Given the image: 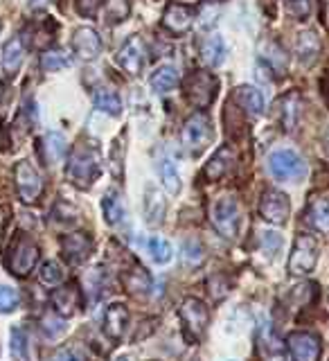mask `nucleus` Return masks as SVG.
<instances>
[{
  "label": "nucleus",
  "instance_id": "1",
  "mask_svg": "<svg viewBox=\"0 0 329 361\" xmlns=\"http://www.w3.org/2000/svg\"><path fill=\"white\" fill-rule=\"evenodd\" d=\"M101 172V158L99 152L93 149V147H75V152L68 158V167H66V174L68 180L77 188H90L97 180Z\"/></svg>",
  "mask_w": 329,
  "mask_h": 361
},
{
  "label": "nucleus",
  "instance_id": "2",
  "mask_svg": "<svg viewBox=\"0 0 329 361\" xmlns=\"http://www.w3.org/2000/svg\"><path fill=\"white\" fill-rule=\"evenodd\" d=\"M217 88H219V79L208 71L192 73L183 82V90H185L187 102L199 106V109H206L208 104H212L214 95H217Z\"/></svg>",
  "mask_w": 329,
  "mask_h": 361
},
{
  "label": "nucleus",
  "instance_id": "3",
  "mask_svg": "<svg viewBox=\"0 0 329 361\" xmlns=\"http://www.w3.org/2000/svg\"><path fill=\"white\" fill-rule=\"evenodd\" d=\"M318 262V244L309 233H300L293 242V251L289 257V274L291 276H307L316 269Z\"/></svg>",
  "mask_w": 329,
  "mask_h": 361
},
{
  "label": "nucleus",
  "instance_id": "4",
  "mask_svg": "<svg viewBox=\"0 0 329 361\" xmlns=\"http://www.w3.org/2000/svg\"><path fill=\"white\" fill-rule=\"evenodd\" d=\"M268 172L278 180H300L307 174V163L293 149H278L268 156Z\"/></svg>",
  "mask_w": 329,
  "mask_h": 361
},
{
  "label": "nucleus",
  "instance_id": "5",
  "mask_svg": "<svg viewBox=\"0 0 329 361\" xmlns=\"http://www.w3.org/2000/svg\"><path fill=\"white\" fill-rule=\"evenodd\" d=\"M212 224L225 240H235L240 231V203L235 197H221L212 206Z\"/></svg>",
  "mask_w": 329,
  "mask_h": 361
},
{
  "label": "nucleus",
  "instance_id": "6",
  "mask_svg": "<svg viewBox=\"0 0 329 361\" xmlns=\"http://www.w3.org/2000/svg\"><path fill=\"white\" fill-rule=\"evenodd\" d=\"M39 262V246L30 237H20L7 255V269L18 278H27Z\"/></svg>",
  "mask_w": 329,
  "mask_h": 361
},
{
  "label": "nucleus",
  "instance_id": "7",
  "mask_svg": "<svg viewBox=\"0 0 329 361\" xmlns=\"http://www.w3.org/2000/svg\"><path fill=\"white\" fill-rule=\"evenodd\" d=\"M212 122L206 113H194L183 124V142L192 154H201L212 142Z\"/></svg>",
  "mask_w": 329,
  "mask_h": 361
},
{
  "label": "nucleus",
  "instance_id": "8",
  "mask_svg": "<svg viewBox=\"0 0 329 361\" xmlns=\"http://www.w3.org/2000/svg\"><path fill=\"white\" fill-rule=\"evenodd\" d=\"M180 321L185 325V334L194 341L201 338V334L206 332V327L210 323V312L206 307V302L199 298H187L180 305Z\"/></svg>",
  "mask_w": 329,
  "mask_h": 361
},
{
  "label": "nucleus",
  "instance_id": "9",
  "mask_svg": "<svg viewBox=\"0 0 329 361\" xmlns=\"http://www.w3.org/2000/svg\"><path fill=\"white\" fill-rule=\"evenodd\" d=\"M14 178H16V188H18V195L23 201L25 203L39 201V197L43 195V176L37 172V167H34L30 161H20L16 165Z\"/></svg>",
  "mask_w": 329,
  "mask_h": 361
},
{
  "label": "nucleus",
  "instance_id": "10",
  "mask_svg": "<svg viewBox=\"0 0 329 361\" xmlns=\"http://www.w3.org/2000/svg\"><path fill=\"white\" fill-rule=\"evenodd\" d=\"M144 54H147V45H144L142 37H140V34H133V37H129L120 48L118 63L127 75L138 77L142 73V68H144Z\"/></svg>",
  "mask_w": 329,
  "mask_h": 361
},
{
  "label": "nucleus",
  "instance_id": "11",
  "mask_svg": "<svg viewBox=\"0 0 329 361\" xmlns=\"http://www.w3.org/2000/svg\"><path fill=\"white\" fill-rule=\"evenodd\" d=\"M259 214L271 224H285L291 214L289 197L280 190H266L262 203H259Z\"/></svg>",
  "mask_w": 329,
  "mask_h": 361
},
{
  "label": "nucleus",
  "instance_id": "12",
  "mask_svg": "<svg viewBox=\"0 0 329 361\" xmlns=\"http://www.w3.org/2000/svg\"><path fill=\"white\" fill-rule=\"evenodd\" d=\"M293 361H318L321 359V338L311 332H293L287 338Z\"/></svg>",
  "mask_w": 329,
  "mask_h": 361
},
{
  "label": "nucleus",
  "instance_id": "13",
  "mask_svg": "<svg viewBox=\"0 0 329 361\" xmlns=\"http://www.w3.org/2000/svg\"><path fill=\"white\" fill-rule=\"evenodd\" d=\"M90 248H93V242H90V237L86 233H68L61 237V253L66 257V262L73 267L86 262Z\"/></svg>",
  "mask_w": 329,
  "mask_h": 361
},
{
  "label": "nucleus",
  "instance_id": "14",
  "mask_svg": "<svg viewBox=\"0 0 329 361\" xmlns=\"http://www.w3.org/2000/svg\"><path fill=\"white\" fill-rule=\"evenodd\" d=\"M73 50L82 61L97 59L101 52V39L93 27H77L73 32Z\"/></svg>",
  "mask_w": 329,
  "mask_h": 361
},
{
  "label": "nucleus",
  "instance_id": "15",
  "mask_svg": "<svg viewBox=\"0 0 329 361\" xmlns=\"http://www.w3.org/2000/svg\"><path fill=\"white\" fill-rule=\"evenodd\" d=\"M52 312L59 314L61 319H68V316H73L79 307H82V296H79V289L77 285H63L61 289H56L52 293Z\"/></svg>",
  "mask_w": 329,
  "mask_h": 361
},
{
  "label": "nucleus",
  "instance_id": "16",
  "mask_svg": "<svg viewBox=\"0 0 329 361\" xmlns=\"http://www.w3.org/2000/svg\"><path fill=\"white\" fill-rule=\"evenodd\" d=\"M194 23V11L187 5H169L163 16V27L172 34H183Z\"/></svg>",
  "mask_w": 329,
  "mask_h": 361
},
{
  "label": "nucleus",
  "instance_id": "17",
  "mask_svg": "<svg viewBox=\"0 0 329 361\" xmlns=\"http://www.w3.org/2000/svg\"><path fill=\"white\" fill-rule=\"evenodd\" d=\"M127 323H129V312L124 305L116 302V305H108L106 312H104V332L108 338L113 341H120L124 336V330H127Z\"/></svg>",
  "mask_w": 329,
  "mask_h": 361
},
{
  "label": "nucleus",
  "instance_id": "18",
  "mask_svg": "<svg viewBox=\"0 0 329 361\" xmlns=\"http://www.w3.org/2000/svg\"><path fill=\"white\" fill-rule=\"evenodd\" d=\"M156 174H158V178H161L163 188L169 192V195H178L180 192V176H178V169H176L174 161L167 154L156 156Z\"/></svg>",
  "mask_w": 329,
  "mask_h": 361
},
{
  "label": "nucleus",
  "instance_id": "19",
  "mask_svg": "<svg viewBox=\"0 0 329 361\" xmlns=\"http://www.w3.org/2000/svg\"><path fill=\"white\" fill-rule=\"evenodd\" d=\"M321 54V39L316 32H300L296 41V56L302 66H314Z\"/></svg>",
  "mask_w": 329,
  "mask_h": 361
},
{
  "label": "nucleus",
  "instance_id": "20",
  "mask_svg": "<svg viewBox=\"0 0 329 361\" xmlns=\"http://www.w3.org/2000/svg\"><path fill=\"white\" fill-rule=\"evenodd\" d=\"M165 208H167V203H165L163 192L158 190V188H154V185L147 188V195H144V221L149 224V226L161 224L163 214H165Z\"/></svg>",
  "mask_w": 329,
  "mask_h": 361
},
{
  "label": "nucleus",
  "instance_id": "21",
  "mask_svg": "<svg viewBox=\"0 0 329 361\" xmlns=\"http://www.w3.org/2000/svg\"><path fill=\"white\" fill-rule=\"evenodd\" d=\"M235 99L246 113H251L255 118L264 113V95H262V90H257L255 86H240L235 93Z\"/></svg>",
  "mask_w": 329,
  "mask_h": 361
},
{
  "label": "nucleus",
  "instance_id": "22",
  "mask_svg": "<svg viewBox=\"0 0 329 361\" xmlns=\"http://www.w3.org/2000/svg\"><path fill=\"white\" fill-rule=\"evenodd\" d=\"M25 61V45L20 39H9L3 48V56H0V63H3L7 75H16V71Z\"/></svg>",
  "mask_w": 329,
  "mask_h": 361
},
{
  "label": "nucleus",
  "instance_id": "23",
  "mask_svg": "<svg viewBox=\"0 0 329 361\" xmlns=\"http://www.w3.org/2000/svg\"><path fill=\"white\" fill-rule=\"evenodd\" d=\"M101 210H104V217L111 226H120L127 217V210H124V201L120 197L118 190H108L104 199H101Z\"/></svg>",
  "mask_w": 329,
  "mask_h": 361
},
{
  "label": "nucleus",
  "instance_id": "24",
  "mask_svg": "<svg viewBox=\"0 0 329 361\" xmlns=\"http://www.w3.org/2000/svg\"><path fill=\"white\" fill-rule=\"evenodd\" d=\"M232 161H235V154L230 147H221V149L210 158V163L203 169V174H206V178L217 180L232 167Z\"/></svg>",
  "mask_w": 329,
  "mask_h": 361
},
{
  "label": "nucleus",
  "instance_id": "25",
  "mask_svg": "<svg viewBox=\"0 0 329 361\" xmlns=\"http://www.w3.org/2000/svg\"><path fill=\"white\" fill-rule=\"evenodd\" d=\"M41 154H43V163L45 165H52L56 161H61L63 154H66V138L63 133H48L41 142Z\"/></svg>",
  "mask_w": 329,
  "mask_h": 361
},
{
  "label": "nucleus",
  "instance_id": "26",
  "mask_svg": "<svg viewBox=\"0 0 329 361\" xmlns=\"http://www.w3.org/2000/svg\"><path fill=\"white\" fill-rule=\"evenodd\" d=\"M201 54L206 63H210L212 68H219L225 61V43L221 39V34H210L201 45Z\"/></svg>",
  "mask_w": 329,
  "mask_h": 361
},
{
  "label": "nucleus",
  "instance_id": "27",
  "mask_svg": "<svg viewBox=\"0 0 329 361\" xmlns=\"http://www.w3.org/2000/svg\"><path fill=\"white\" fill-rule=\"evenodd\" d=\"M93 104L99 111H104V113H108V116H113V118H120L122 116L120 95L116 93V90H111V88H97L95 95H93Z\"/></svg>",
  "mask_w": 329,
  "mask_h": 361
},
{
  "label": "nucleus",
  "instance_id": "28",
  "mask_svg": "<svg viewBox=\"0 0 329 361\" xmlns=\"http://www.w3.org/2000/svg\"><path fill=\"white\" fill-rule=\"evenodd\" d=\"M178 71L174 66H163L161 71H156L154 75H151V79H149V84H151V88L156 90V93H169V90H174L176 86H178Z\"/></svg>",
  "mask_w": 329,
  "mask_h": 361
},
{
  "label": "nucleus",
  "instance_id": "29",
  "mask_svg": "<svg viewBox=\"0 0 329 361\" xmlns=\"http://www.w3.org/2000/svg\"><path fill=\"white\" fill-rule=\"evenodd\" d=\"M11 357L14 361H30V336H27V327L14 325L11 327Z\"/></svg>",
  "mask_w": 329,
  "mask_h": 361
},
{
  "label": "nucleus",
  "instance_id": "30",
  "mask_svg": "<svg viewBox=\"0 0 329 361\" xmlns=\"http://www.w3.org/2000/svg\"><path fill=\"white\" fill-rule=\"evenodd\" d=\"M307 221L316 231L329 235V199H316L311 203L307 212Z\"/></svg>",
  "mask_w": 329,
  "mask_h": 361
},
{
  "label": "nucleus",
  "instance_id": "31",
  "mask_svg": "<svg viewBox=\"0 0 329 361\" xmlns=\"http://www.w3.org/2000/svg\"><path fill=\"white\" fill-rule=\"evenodd\" d=\"M280 109H282V127L287 131H293L298 127V120H300V97L287 95L280 102Z\"/></svg>",
  "mask_w": 329,
  "mask_h": 361
},
{
  "label": "nucleus",
  "instance_id": "32",
  "mask_svg": "<svg viewBox=\"0 0 329 361\" xmlns=\"http://www.w3.org/2000/svg\"><path fill=\"white\" fill-rule=\"evenodd\" d=\"M259 52H262V59L273 68V71H285L287 68V54L280 50V45L273 43V41H266L262 43V48H259Z\"/></svg>",
  "mask_w": 329,
  "mask_h": 361
},
{
  "label": "nucleus",
  "instance_id": "33",
  "mask_svg": "<svg viewBox=\"0 0 329 361\" xmlns=\"http://www.w3.org/2000/svg\"><path fill=\"white\" fill-rule=\"evenodd\" d=\"M147 248H149V255L158 264H167L169 259H172V244H169L167 240H163V237H149Z\"/></svg>",
  "mask_w": 329,
  "mask_h": 361
},
{
  "label": "nucleus",
  "instance_id": "34",
  "mask_svg": "<svg viewBox=\"0 0 329 361\" xmlns=\"http://www.w3.org/2000/svg\"><path fill=\"white\" fill-rule=\"evenodd\" d=\"M68 66H70V59H68L61 50H50V52H45L41 56V68H43V71H48V73H59Z\"/></svg>",
  "mask_w": 329,
  "mask_h": 361
},
{
  "label": "nucleus",
  "instance_id": "35",
  "mask_svg": "<svg viewBox=\"0 0 329 361\" xmlns=\"http://www.w3.org/2000/svg\"><path fill=\"white\" fill-rule=\"evenodd\" d=\"M131 3L129 0H106V20L108 23H122L129 16Z\"/></svg>",
  "mask_w": 329,
  "mask_h": 361
},
{
  "label": "nucleus",
  "instance_id": "36",
  "mask_svg": "<svg viewBox=\"0 0 329 361\" xmlns=\"http://www.w3.org/2000/svg\"><path fill=\"white\" fill-rule=\"evenodd\" d=\"M63 278H66V274H63V267L59 264V262H45L43 267H41V280L45 282V285H52V287H56L59 282H63Z\"/></svg>",
  "mask_w": 329,
  "mask_h": 361
},
{
  "label": "nucleus",
  "instance_id": "37",
  "mask_svg": "<svg viewBox=\"0 0 329 361\" xmlns=\"http://www.w3.org/2000/svg\"><path fill=\"white\" fill-rule=\"evenodd\" d=\"M282 246H285V240H282L280 233H273V231L264 233V237H262V251H264L266 257L275 259L280 255V251H282Z\"/></svg>",
  "mask_w": 329,
  "mask_h": 361
},
{
  "label": "nucleus",
  "instance_id": "38",
  "mask_svg": "<svg viewBox=\"0 0 329 361\" xmlns=\"http://www.w3.org/2000/svg\"><path fill=\"white\" fill-rule=\"evenodd\" d=\"M18 307V293L11 287H0V314H9Z\"/></svg>",
  "mask_w": 329,
  "mask_h": 361
},
{
  "label": "nucleus",
  "instance_id": "39",
  "mask_svg": "<svg viewBox=\"0 0 329 361\" xmlns=\"http://www.w3.org/2000/svg\"><path fill=\"white\" fill-rule=\"evenodd\" d=\"M287 9L291 16H296L298 20H304L311 14V0H287Z\"/></svg>",
  "mask_w": 329,
  "mask_h": 361
},
{
  "label": "nucleus",
  "instance_id": "40",
  "mask_svg": "<svg viewBox=\"0 0 329 361\" xmlns=\"http://www.w3.org/2000/svg\"><path fill=\"white\" fill-rule=\"evenodd\" d=\"M52 214H54V221H59V224H75L77 221V210L75 208H70L68 203H56L54 206V210H52Z\"/></svg>",
  "mask_w": 329,
  "mask_h": 361
},
{
  "label": "nucleus",
  "instance_id": "41",
  "mask_svg": "<svg viewBox=\"0 0 329 361\" xmlns=\"http://www.w3.org/2000/svg\"><path fill=\"white\" fill-rule=\"evenodd\" d=\"M124 161V145H122V135L113 142V149H111V165H113V172H116L118 178H122V163Z\"/></svg>",
  "mask_w": 329,
  "mask_h": 361
},
{
  "label": "nucleus",
  "instance_id": "42",
  "mask_svg": "<svg viewBox=\"0 0 329 361\" xmlns=\"http://www.w3.org/2000/svg\"><path fill=\"white\" fill-rule=\"evenodd\" d=\"M43 330H45V332H48V334L54 338V336L63 334L66 325H63L59 319H56V314H54V316H45V319H43Z\"/></svg>",
  "mask_w": 329,
  "mask_h": 361
},
{
  "label": "nucleus",
  "instance_id": "43",
  "mask_svg": "<svg viewBox=\"0 0 329 361\" xmlns=\"http://www.w3.org/2000/svg\"><path fill=\"white\" fill-rule=\"evenodd\" d=\"M48 361H84V357L82 353H77L73 348H59L56 353H52Z\"/></svg>",
  "mask_w": 329,
  "mask_h": 361
},
{
  "label": "nucleus",
  "instance_id": "44",
  "mask_svg": "<svg viewBox=\"0 0 329 361\" xmlns=\"http://www.w3.org/2000/svg\"><path fill=\"white\" fill-rule=\"evenodd\" d=\"M99 5H101V0H77V9L82 16H95Z\"/></svg>",
  "mask_w": 329,
  "mask_h": 361
},
{
  "label": "nucleus",
  "instance_id": "45",
  "mask_svg": "<svg viewBox=\"0 0 329 361\" xmlns=\"http://www.w3.org/2000/svg\"><path fill=\"white\" fill-rule=\"evenodd\" d=\"M183 253H185V257H187V259H192V262H197V259H201V257H203V248H201V244H199V242L187 240V242L183 244Z\"/></svg>",
  "mask_w": 329,
  "mask_h": 361
},
{
  "label": "nucleus",
  "instance_id": "46",
  "mask_svg": "<svg viewBox=\"0 0 329 361\" xmlns=\"http://www.w3.org/2000/svg\"><path fill=\"white\" fill-rule=\"evenodd\" d=\"M325 152H327V156H329V129H327V133H325Z\"/></svg>",
  "mask_w": 329,
  "mask_h": 361
},
{
  "label": "nucleus",
  "instance_id": "47",
  "mask_svg": "<svg viewBox=\"0 0 329 361\" xmlns=\"http://www.w3.org/2000/svg\"><path fill=\"white\" fill-rule=\"evenodd\" d=\"M118 361H129V359H124V357H120V359H118Z\"/></svg>",
  "mask_w": 329,
  "mask_h": 361
},
{
  "label": "nucleus",
  "instance_id": "48",
  "mask_svg": "<svg viewBox=\"0 0 329 361\" xmlns=\"http://www.w3.org/2000/svg\"><path fill=\"white\" fill-rule=\"evenodd\" d=\"M192 361H199V359H192Z\"/></svg>",
  "mask_w": 329,
  "mask_h": 361
}]
</instances>
